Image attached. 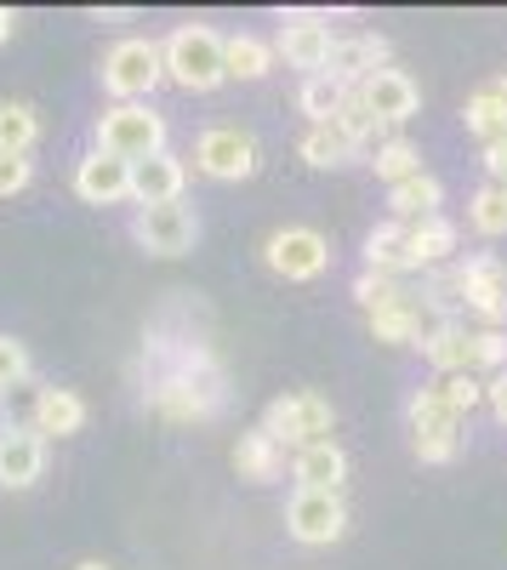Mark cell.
<instances>
[{"label": "cell", "instance_id": "1", "mask_svg": "<svg viewBox=\"0 0 507 570\" xmlns=\"http://www.w3.org/2000/svg\"><path fill=\"white\" fill-rule=\"evenodd\" d=\"M143 405L166 422H211L228 405V371L211 343L160 320L143 337Z\"/></svg>", "mask_w": 507, "mask_h": 570}, {"label": "cell", "instance_id": "2", "mask_svg": "<svg viewBox=\"0 0 507 570\" xmlns=\"http://www.w3.org/2000/svg\"><path fill=\"white\" fill-rule=\"evenodd\" d=\"M257 428H262V434L280 445V451H308V445H326V440H331L337 411H331V400L319 394V389H297V394L268 400V411H262Z\"/></svg>", "mask_w": 507, "mask_h": 570}, {"label": "cell", "instance_id": "3", "mask_svg": "<svg viewBox=\"0 0 507 570\" xmlns=\"http://www.w3.org/2000/svg\"><path fill=\"white\" fill-rule=\"evenodd\" d=\"M160 63H166V80H177L182 91H217L222 86V35L211 23H177L160 40Z\"/></svg>", "mask_w": 507, "mask_h": 570}, {"label": "cell", "instance_id": "4", "mask_svg": "<svg viewBox=\"0 0 507 570\" xmlns=\"http://www.w3.org/2000/svg\"><path fill=\"white\" fill-rule=\"evenodd\" d=\"M103 91L115 104H149L155 86L166 80V63H160V40H143V35H126L103 52V69H98Z\"/></svg>", "mask_w": 507, "mask_h": 570}, {"label": "cell", "instance_id": "5", "mask_svg": "<svg viewBox=\"0 0 507 570\" xmlns=\"http://www.w3.org/2000/svg\"><path fill=\"white\" fill-rule=\"evenodd\" d=\"M98 149L137 166V160H149L166 149V115L155 104H109L98 115Z\"/></svg>", "mask_w": 507, "mask_h": 570}, {"label": "cell", "instance_id": "6", "mask_svg": "<svg viewBox=\"0 0 507 570\" xmlns=\"http://www.w3.org/2000/svg\"><path fill=\"white\" fill-rule=\"evenodd\" d=\"M131 240L149 257H182L200 240V212L189 200H166V206H137L131 217Z\"/></svg>", "mask_w": 507, "mask_h": 570}, {"label": "cell", "instance_id": "7", "mask_svg": "<svg viewBox=\"0 0 507 570\" xmlns=\"http://www.w3.org/2000/svg\"><path fill=\"white\" fill-rule=\"evenodd\" d=\"M262 263L280 274V279L302 285V279H319V274L331 268V240H326L319 228H308V223L274 228V234H268V246H262Z\"/></svg>", "mask_w": 507, "mask_h": 570}, {"label": "cell", "instance_id": "8", "mask_svg": "<svg viewBox=\"0 0 507 570\" xmlns=\"http://www.w3.org/2000/svg\"><path fill=\"white\" fill-rule=\"evenodd\" d=\"M331 46H337V35H331V18H326V12H280V40H274V58H286L291 69H302V80H308V75H326Z\"/></svg>", "mask_w": 507, "mask_h": 570}, {"label": "cell", "instance_id": "9", "mask_svg": "<svg viewBox=\"0 0 507 570\" xmlns=\"http://www.w3.org/2000/svg\"><path fill=\"white\" fill-rule=\"evenodd\" d=\"M195 166L211 183H246L257 177V137L240 126H206L195 137Z\"/></svg>", "mask_w": 507, "mask_h": 570}, {"label": "cell", "instance_id": "10", "mask_svg": "<svg viewBox=\"0 0 507 570\" xmlns=\"http://www.w3.org/2000/svg\"><path fill=\"white\" fill-rule=\"evenodd\" d=\"M286 531H291V542H302V548H331V542H342V531H348L342 491H291V502H286Z\"/></svg>", "mask_w": 507, "mask_h": 570}, {"label": "cell", "instance_id": "11", "mask_svg": "<svg viewBox=\"0 0 507 570\" xmlns=\"http://www.w3.org/2000/svg\"><path fill=\"white\" fill-rule=\"evenodd\" d=\"M450 274H456V297H463V308H474L485 320V331H501L507 325V268H501V257L479 252L468 263H456Z\"/></svg>", "mask_w": 507, "mask_h": 570}, {"label": "cell", "instance_id": "12", "mask_svg": "<svg viewBox=\"0 0 507 570\" xmlns=\"http://www.w3.org/2000/svg\"><path fill=\"white\" fill-rule=\"evenodd\" d=\"M359 91V98H365V109H371L377 115V126H405L410 115H417L422 109V86L417 80H410L405 69H377L371 80H365V86H354Z\"/></svg>", "mask_w": 507, "mask_h": 570}, {"label": "cell", "instance_id": "13", "mask_svg": "<svg viewBox=\"0 0 507 570\" xmlns=\"http://www.w3.org/2000/svg\"><path fill=\"white\" fill-rule=\"evenodd\" d=\"M74 195L86 206H120V200H131V166L103 155V149H86L74 160Z\"/></svg>", "mask_w": 507, "mask_h": 570}, {"label": "cell", "instance_id": "14", "mask_svg": "<svg viewBox=\"0 0 507 570\" xmlns=\"http://www.w3.org/2000/svg\"><path fill=\"white\" fill-rule=\"evenodd\" d=\"M377 69H388V40H382V35H371V29H359V35H337L326 75H331L342 91L365 86V80H371Z\"/></svg>", "mask_w": 507, "mask_h": 570}, {"label": "cell", "instance_id": "15", "mask_svg": "<svg viewBox=\"0 0 507 570\" xmlns=\"http://www.w3.org/2000/svg\"><path fill=\"white\" fill-rule=\"evenodd\" d=\"M46 473V440L34 428H0V485L29 491Z\"/></svg>", "mask_w": 507, "mask_h": 570}, {"label": "cell", "instance_id": "16", "mask_svg": "<svg viewBox=\"0 0 507 570\" xmlns=\"http://www.w3.org/2000/svg\"><path fill=\"white\" fill-rule=\"evenodd\" d=\"M182 188H189V166H182L171 149L149 155L131 166V200L137 206H166V200H182Z\"/></svg>", "mask_w": 507, "mask_h": 570}, {"label": "cell", "instance_id": "17", "mask_svg": "<svg viewBox=\"0 0 507 570\" xmlns=\"http://www.w3.org/2000/svg\"><path fill=\"white\" fill-rule=\"evenodd\" d=\"M450 252H456V223L445 212H434L422 223H405V263H410V274H428V268L450 263Z\"/></svg>", "mask_w": 507, "mask_h": 570}, {"label": "cell", "instance_id": "18", "mask_svg": "<svg viewBox=\"0 0 507 570\" xmlns=\"http://www.w3.org/2000/svg\"><path fill=\"white\" fill-rule=\"evenodd\" d=\"M365 320H371V337H377V343H394V348H417V343L428 337V314H422L417 292H399L388 308L365 314Z\"/></svg>", "mask_w": 507, "mask_h": 570}, {"label": "cell", "instance_id": "19", "mask_svg": "<svg viewBox=\"0 0 507 570\" xmlns=\"http://www.w3.org/2000/svg\"><path fill=\"white\" fill-rule=\"evenodd\" d=\"M439 376H474V331L468 325H428V337L417 343Z\"/></svg>", "mask_w": 507, "mask_h": 570}, {"label": "cell", "instance_id": "20", "mask_svg": "<svg viewBox=\"0 0 507 570\" xmlns=\"http://www.w3.org/2000/svg\"><path fill=\"white\" fill-rule=\"evenodd\" d=\"M86 400L74 394V389H40V405H34V434L40 440H69V434H80L86 428Z\"/></svg>", "mask_w": 507, "mask_h": 570}, {"label": "cell", "instance_id": "21", "mask_svg": "<svg viewBox=\"0 0 507 570\" xmlns=\"http://www.w3.org/2000/svg\"><path fill=\"white\" fill-rule=\"evenodd\" d=\"M405 416H410V434L417 440H463V422H468V416L450 411V400L439 389H417L410 405H405Z\"/></svg>", "mask_w": 507, "mask_h": 570}, {"label": "cell", "instance_id": "22", "mask_svg": "<svg viewBox=\"0 0 507 570\" xmlns=\"http://www.w3.org/2000/svg\"><path fill=\"white\" fill-rule=\"evenodd\" d=\"M291 473H297V491H342V480H348V456H342L337 440H326V445L297 451Z\"/></svg>", "mask_w": 507, "mask_h": 570}, {"label": "cell", "instance_id": "23", "mask_svg": "<svg viewBox=\"0 0 507 570\" xmlns=\"http://www.w3.org/2000/svg\"><path fill=\"white\" fill-rule=\"evenodd\" d=\"M439 200H445V183H439L434 171H417V177H405V183L388 188V212H394V223H422V217L439 212Z\"/></svg>", "mask_w": 507, "mask_h": 570}, {"label": "cell", "instance_id": "24", "mask_svg": "<svg viewBox=\"0 0 507 570\" xmlns=\"http://www.w3.org/2000/svg\"><path fill=\"white\" fill-rule=\"evenodd\" d=\"M235 473L251 480V485H268V480H280V473H286V451L274 445L262 428H246L240 445H235Z\"/></svg>", "mask_w": 507, "mask_h": 570}, {"label": "cell", "instance_id": "25", "mask_svg": "<svg viewBox=\"0 0 507 570\" xmlns=\"http://www.w3.org/2000/svg\"><path fill=\"white\" fill-rule=\"evenodd\" d=\"M274 69V46L262 35H228L222 40V80H262Z\"/></svg>", "mask_w": 507, "mask_h": 570}, {"label": "cell", "instance_id": "26", "mask_svg": "<svg viewBox=\"0 0 507 570\" xmlns=\"http://www.w3.org/2000/svg\"><path fill=\"white\" fill-rule=\"evenodd\" d=\"M365 268H377V274H410V263H405V223H377L371 234H365Z\"/></svg>", "mask_w": 507, "mask_h": 570}, {"label": "cell", "instance_id": "27", "mask_svg": "<svg viewBox=\"0 0 507 570\" xmlns=\"http://www.w3.org/2000/svg\"><path fill=\"white\" fill-rule=\"evenodd\" d=\"M297 155H302L314 171H331V166H348V160H354V142H348V137H342V131L326 120V126H308V131H302Z\"/></svg>", "mask_w": 507, "mask_h": 570}, {"label": "cell", "instance_id": "28", "mask_svg": "<svg viewBox=\"0 0 507 570\" xmlns=\"http://www.w3.org/2000/svg\"><path fill=\"white\" fill-rule=\"evenodd\" d=\"M463 120H468V131H474L479 142L507 137V104H501V91H496V86H479L474 98H468V109H463Z\"/></svg>", "mask_w": 507, "mask_h": 570}, {"label": "cell", "instance_id": "29", "mask_svg": "<svg viewBox=\"0 0 507 570\" xmlns=\"http://www.w3.org/2000/svg\"><path fill=\"white\" fill-rule=\"evenodd\" d=\"M371 166H377V177L394 188V183H405V177H417V171H422V149H417L410 137H388V142H377Z\"/></svg>", "mask_w": 507, "mask_h": 570}, {"label": "cell", "instance_id": "30", "mask_svg": "<svg viewBox=\"0 0 507 570\" xmlns=\"http://www.w3.org/2000/svg\"><path fill=\"white\" fill-rule=\"evenodd\" d=\"M40 137V115L29 104H0V155H29Z\"/></svg>", "mask_w": 507, "mask_h": 570}, {"label": "cell", "instance_id": "31", "mask_svg": "<svg viewBox=\"0 0 507 570\" xmlns=\"http://www.w3.org/2000/svg\"><path fill=\"white\" fill-rule=\"evenodd\" d=\"M337 104H342V86L331 75H308L302 91H297V109L308 115V126H326L337 115Z\"/></svg>", "mask_w": 507, "mask_h": 570}, {"label": "cell", "instance_id": "32", "mask_svg": "<svg viewBox=\"0 0 507 570\" xmlns=\"http://www.w3.org/2000/svg\"><path fill=\"white\" fill-rule=\"evenodd\" d=\"M468 223L485 234V240H501V234H507V195H501V183H485L479 195L468 200Z\"/></svg>", "mask_w": 507, "mask_h": 570}, {"label": "cell", "instance_id": "33", "mask_svg": "<svg viewBox=\"0 0 507 570\" xmlns=\"http://www.w3.org/2000/svg\"><path fill=\"white\" fill-rule=\"evenodd\" d=\"M331 126H337V131L354 142V149H359V142H371V137H377V115L365 109V98H359V91H342V104H337Z\"/></svg>", "mask_w": 507, "mask_h": 570}, {"label": "cell", "instance_id": "34", "mask_svg": "<svg viewBox=\"0 0 507 570\" xmlns=\"http://www.w3.org/2000/svg\"><path fill=\"white\" fill-rule=\"evenodd\" d=\"M399 292H405V285H399L394 274H377V268H359V279H354V303H359L365 314L388 308V303H394Z\"/></svg>", "mask_w": 507, "mask_h": 570}, {"label": "cell", "instance_id": "35", "mask_svg": "<svg viewBox=\"0 0 507 570\" xmlns=\"http://www.w3.org/2000/svg\"><path fill=\"white\" fill-rule=\"evenodd\" d=\"M23 383H34L29 348H23L18 337H0V394H12V389H23Z\"/></svg>", "mask_w": 507, "mask_h": 570}, {"label": "cell", "instance_id": "36", "mask_svg": "<svg viewBox=\"0 0 507 570\" xmlns=\"http://www.w3.org/2000/svg\"><path fill=\"white\" fill-rule=\"evenodd\" d=\"M34 405H40V383L0 394V428H34Z\"/></svg>", "mask_w": 507, "mask_h": 570}, {"label": "cell", "instance_id": "37", "mask_svg": "<svg viewBox=\"0 0 507 570\" xmlns=\"http://www.w3.org/2000/svg\"><path fill=\"white\" fill-rule=\"evenodd\" d=\"M434 389L450 400V411H456V416H468L474 405H485V383H479V376H439Z\"/></svg>", "mask_w": 507, "mask_h": 570}, {"label": "cell", "instance_id": "38", "mask_svg": "<svg viewBox=\"0 0 507 570\" xmlns=\"http://www.w3.org/2000/svg\"><path fill=\"white\" fill-rule=\"evenodd\" d=\"M474 371H507V331H474Z\"/></svg>", "mask_w": 507, "mask_h": 570}, {"label": "cell", "instance_id": "39", "mask_svg": "<svg viewBox=\"0 0 507 570\" xmlns=\"http://www.w3.org/2000/svg\"><path fill=\"white\" fill-rule=\"evenodd\" d=\"M29 183H34V160L29 155H0V200L23 195Z\"/></svg>", "mask_w": 507, "mask_h": 570}, {"label": "cell", "instance_id": "40", "mask_svg": "<svg viewBox=\"0 0 507 570\" xmlns=\"http://www.w3.org/2000/svg\"><path fill=\"white\" fill-rule=\"evenodd\" d=\"M410 445H417V462H428V468H439L463 451V440H410Z\"/></svg>", "mask_w": 507, "mask_h": 570}, {"label": "cell", "instance_id": "41", "mask_svg": "<svg viewBox=\"0 0 507 570\" xmlns=\"http://www.w3.org/2000/svg\"><path fill=\"white\" fill-rule=\"evenodd\" d=\"M485 405H490V411H496V422L507 428V371H496L490 383H485Z\"/></svg>", "mask_w": 507, "mask_h": 570}, {"label": "cell", "instance_id": "42", "mask_svg": "<svg viewBox=\"0 0 507 570\" xmlns=\"http://www.w3.org/2000/svg\"><path fill=\"white\" fill-rule=\"evenodd\" d=\"M485 171H490V183H507V137L485 142Z\"/></svg>", "mask_w": 507, "mask_h": 570}, {"label": "cell", "instance_id": "43", "mask_svg": "<svg viewBox=\"0 0 507 570\" xmlns=\"http://www.w3.org/2000/svg\"><path fill=\"white\" fill-rule=\"evenodd\" d=\"M12 29H18V12H12V7H0V46L12 40Z\"/></svg>", "mask_w": 507, "mask_h": 570}, {"label": "cell", "instance_id": "44", "mask_svg": "<svg viewBox=\"0 0 507 570\" xmlns=\"http://www.w3.org/2000/svg\"><path fill=\"white\" fill-rule=\"evenodd\" d=\"M74 570H109L103 559H86V564H74Z\"/></svg>", "mask_w": 507, "mask_h": 570}, {"label": "cell", "instance_id": "45", "mask_svg": "<svg viewBox=\"0 0 507 570\" xmlns=\"http://www.w3.org/2000/svg\"><path fill=\"white\" fill-rule=\"evenodd\" d=\"M490 86H496V91H501V104H507V75H496V80H490Z\"/></svg>", "mask_w": 507, "mask_h": 570}, {"label": "cell", "instance_id": "46", "mask_svg": "<svg viewBox=\"0 0 507 570\" xmlns=\"http://www.w3.org/2000/svg\"><path fill=\"white\" fill-rule=\"evenodd\" d=\"M501 195H507V183H501Z\"/></svg>", "mask_w": 507, "mask_h": 570}]
</instances>
